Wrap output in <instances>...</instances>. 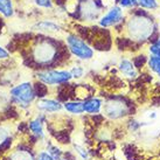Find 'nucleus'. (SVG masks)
Returning a JSON list of instances; mask_svg holds the SVG:
<instances>
[{"label": "nucleus", "mask_w": 160, "mask_h": 160, "mask_svg": "<svg viewBox=\"0 0 160 160\" xmlns=\"http://www.w3.org/2000/svg\"><path fill=\"white\" fill-rule=\"evenodd\" d=\"M32 56L35 63L40 66H47L53 62L58 56V47L49 40L39 41L33 47Z\"/></svg>", "instance_id": "nucleus-2"}, {"label": "nucleus", "mask_w": 160, "mask_h": 160, "mask_svg": "<svg viewBox=\"0 0 160 160\" xmlns=\"http://www.w3.org/2000/svg\"><path fill=\"white\" fill-rule=\"evenodd\" d=\"M33 31L42 32V33H60L62 31V27L60 26L58 23L53 22V21H48V20H42V21H38L32 26Z\"/></svg>", "instance_id": "nucleus-11"}, {"label": "nucleus", "mask_w": 160, "mask_h": 160, "mask_svg": "<svg viewBox=\"0 0 160 160\" xmlns=\"http://www.w3.org/2000/svg\"><path fill=\"white\" fill-rule=\"evenodd\" d=\"M36 78L47 87L64 84L72 78L69 70L54 69V70H41L36 72Z\"/></svg>", "instance_id": "nucleus-5"}, {"label": "nucleus", "mask_w": 160, "mask_h": 160, "mask_svg": "<svg viewBox=\"0 0 160 160\" xmlns=\"http://www.w3.org/2000/svg\"><path fill=\"white\" fill-rule=\"evenodd\" d=\"M125 17L124 9L120 6H112L105 14H103L101 18L98 19V25L103 28H109V27H116L123 22Z\"/></svg>", "instance_id": "nucleus-8"}, {"label": "nucleus", "mask_w": 160, "mask_h": 160, "mask_svg": "<svg viewBox=\"0 0 160 160\" xmlns=\"http://www.w3.org/2000/svg\"><path fill=\"white\" fill-rule=\"evenodd\" d=\"M118 70L124 78L128 80H136L138 77V70L134 67L133 62L130 58H123L118 62Z\"/></svg>", "instance_id": "nucleus-10"}, {"label": "nucleus", "mask_w": 160, "mask_h": 160, "mask_svg": "<svg viewBox=\"0 0 160 160\" xmlns=\"http://www.w3.org/2000/svg\"><path fill=\"white\" fill-rule=\"evenodd\" d=\"M103 116L110 120H119L130 115V108L120 99H109L104 102L102 109Z\"/></svg>", "instance_id": "nucleus-6"}, {"label": "nucleus", "mask_w": 160, "mask_h": 160, "mask_svg": "<svg viewBox=\"0 0 160 160\" xmlns=\"http://www.w3.org/2000/svg\"><path fill=\"white\" fill-rule=\"evenodd\" d=\"M9 58V53L4 48V47H1L0 46V61H2V60H7Z\"/></svg>", "instance_id": "nucleus-25"}, {"label": "nucleus", "mask_w": 160, "mask_h": 160, "mask_svg": "<svg viewBox=\"0 0 160 160\" xmlns=\"http://www.w3.org/2000/svg\"><path fill=\"white\" fill-rule=\"evenodd\" d=\"M70 74H71V77L72 78H76V80H80L83 77L84 75V69L81 67V66H75V67L70 69Z\"/></svg>", "instance_id": "nucleus-21"}, {"label": "nucleus", "mask_w": 160, "mask_h": 160, "mask_svg": "<svg viewBox=\"0 0 160 160\" xmlns=\"http://www.w3.org/2000/svg\"><path fill=\"white\" fill-rule=\"evenodd\" d=\"M103 5L99 0H81L77 11L83 21H93L99 18Z\"/></svg>", "instance_id": "nucleus-7"}, {"label": "nucleus", "mask_w": 160, "mask_h": 160, "mask_svg": "<svg viewBox=\"0 0 160 160\" xmlns=\"http://www.w3.org/2000/svg\"><path fill=\"white\" fill-rule=\"evenodd\" d=\"M43 116H38L36 118L32 119L28 123V128L32 131V133L34 134L38 139H45L46 138V132L45 128H43Z\"/></svg>", "instance_id": "nucleus-13"}, {"label": "nucleus", "mask_w": 160, "mask_h": 160, "mask_svg": "<svg viewBox=\"0 0 160 160\" xmlns=\"http://www.w3.org/2000/svg\"><path fill=\"white\" fill-rule=\"evenodd\" d=\"M9 160H36L27 150H15L9 154Z\"/></svg>", "instance_id": "nucleus-15"}, {"label": "nucleus", "mask_w": 160, "mask_h": 160, "mask_svg": "<svg viewBox=\"0 0 160 160\" xmlns=\"http://www.w3.org/2000/svg\"><path fill=\"white\" fill-rule=\"evenodd\" d=\"M35 5L42 8H53V1L52 0H34Z\"/></svg>", "instance_id": "nucleus-22"}, {"label": "nucleus", "mask_w": 160, "mask_h": 160, "mask_svg": "<svg viewBox=\"0 0 160 160\" xmlns=\"http://www.w3.org/2000/svg\"><path fill=\"white\" fill-rule=\"evenodd\" d=\"M72 147H74L75 153L77 154V157L81 160H89L90 158L89 151H88V148H85V146L83 144H74Z\"/></svg>", "instance_id": "nucleus-19"}, {"label": "nucleus", "mask_w": 160, "mask_h": 160, "mask_svg": "<svg viewBox=\"0 0 160 160\" xmlns=\"http://www.w3.org/2000/svg\"><path fill=\"white\" fill-rule=\"evenodd\" d=\"M63 109L70 115L80 116L84 113V103L82 101H69L63 103Z\"/></svg>", "instance_id": "nucleus-14"}, {"label": "nucleus", "mask_w": 160, "mask_h": 160, "mask_svg": "<svg viewBox=\"0 0 160 160\" xmlns=\"http://www.w3.org/2000/svg\"><path fill=\"white\" fill-rule=\"evenodd\" d=\"M36 160H55L47 151H40L36 157Z\"/></svg>", "instance_id": "nucleus-23"}, {"label": "nucleus", "mask_w": 160, "mask_h": 160, "mask_svg": "<svg viewBox=\"0 0 160 160\" xmlns=\"http://www.w3.org/2000/svg\"><path fill=\"white\" fill-rule=\"evenodd\" d=\"M147 66L150 68V70L157 75L158 77H160V58L157 55H150L147 58Z\"/></svg>", "instance_id": "nucleus-17"}, {"label": "nucleus", "mask_w": 160, "mask_h": 160, "mask_svg": "<svg viewBox=\"0 0 160 160\" xmlns=\"http://www.w3.org/2000/svg\"><path fill=\"white\" fill-rule=\"evenodd\" d=\"M0 13L5 18H11L14 14V7L12 0H0Z\"/></svg>", "instance_id": "nucleus-16"}, {"label": "nucleus", "mask_w": 160, "mask_h": 160, "mask_svg": "<svg viewBox=\"0 0 160 160\" xmlns=\"http://www.w3.org/2000/svg\"><path fill=\"white\" fill-rule=\"evenodd\" d=\"M9 136H11V131L5 125H0V145H2L7 142Z\"/></svg>", "instance_id": "nucleus-20"}, {"label": "nucleus", "mask_w": 160, "mask_h": 160, "mask_svg": "<svg viewBox=\"0 0 160 160\" xmlns=\"http://www.w3.org/2000/svg\"><path fill=\"white\" fill-rule=\"evenodd\" d=\"M156 29L157 26L142 8H133V15H131L125 22V32L128 34L126 38L132 42L142 43L150 40L156 33Z\"/></svg>", "instance_id": "nucleus-1"}, {"label": "nucleus", "mask_w": 160, "mask_h": 160, "mask_svg": "<svg viewBox=\"0 0 160 160\" xmlns=\"http://www.w3.org/2000/svg\"><path fill=\"white\" fill-rule=\"evenodd\" d=\"M134 7H140L142 9H157L158 1L157 0H132Z\"/></svg>", "instance_id": "nucleus-18"}, {"label": "nucleus", "mask_w": 160, "mask_h": 160, "mask_svg": "<svg viewBox=\"0 0 160 160\" xmlns=\"http://www.w3.org/2000/svg\"><path fill=\"white\" fill-rule=\"evenodd\" d=\"M9 95L20 108H28L36 97L35 88L29 82H21L9 90Z\"/></svg>", "instance_id": "nucleus-3"}, {"label": "nucleus", "mask_w": 160, "mask_h": 160, "mask_svg": "<svg viewBox=\"0 0 160 160\" xmlns=\"http://www.w3.org/2000/svg\"><path fill=\"white\" fill-rule=\"evenodd\" d=\"M66 42H67V46L70 50V53L78 60L89 61L93 58V54H95L93 49L76 34H67Z\"/></svg>", "instance_id": "nucleus-4"}, {"label": "nucleus", "mask_w": 160, "mask_h": 160, "mask_svg": "<svg viewBox=\"0 0 160 160\" xmlns=\"http://www.w3.org/2000/svg\"><path fill=\"white\" fill-rule=\"evenodd\" d=\"M35 107L39 111L46 112V113H55L62 110L63 104L53 98H41L36 102Z\"/></svg>", "instance_id": "nucleus-9"}, {"label": "nucleus", "mask_w": 160, "mask_h": 160, "mask_svg": "<svg viewBox=\"0 0 160 160\" xmlns=\"http://www.w3.org/2000/svg\"><path fill=\"white\" fill-rule=\"evenodd\" d=\"M83 103H84V112L89 115H97L99 112H102L103 104H104L102 98L98 97L87 98L85 101H83Z\"/></svg>", "instance_id": "nucleus-12"}, {"label": "nucleus", "mask_w": 160, "mask_h": 160, "mask_svg": "<svg viewBox=\"0 0 160 160\" xmlns=\"http://www.w3.org/2000/svg\"><path fill=\"white\" fill-rule=\"evenodd\" d=\"M119 6L122 8H131V7H134V4L132 0H120L119 1Z\"/></svg>", "instance_id": "nucleus-24"}]
</instances>
